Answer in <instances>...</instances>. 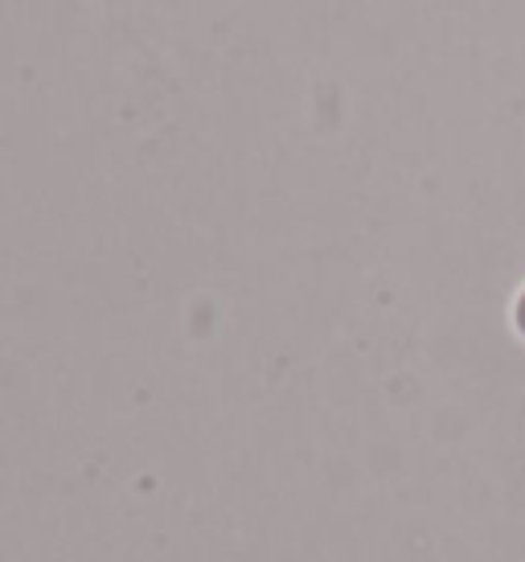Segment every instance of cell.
<instances>
[{"label": "cell", "mask_w": 525, "mask_h": 562, "mask_svg": "<svg viewBox=\"0 0 525 562\" xmlns=\"http://www.w3.org/2000/svg\"><path fill=\"white\" fill-rule=\"evenodd\" d=\"M513 325H517V333L525 337V288L517 292V304H513Z\"/></svg>", "instance_id": "1"}]
</instances>
